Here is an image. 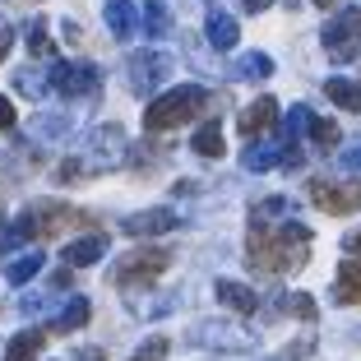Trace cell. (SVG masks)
Segmentation results:
<instances>
[{
    "mask_svg": "<svg viewBox=\"0 0 361 361\" xmlns=\"http://www.w3.org/2000/svg\"><path fill=\"white\" fill-rule=\"evenodd\" d=\"M245 259L259 274H297L310 259V227L306 223H283V227H269V232H250Z\"/></svg>",
    "mask_w": 361,
    "mask_h": 361,
    "instance_id": "1",
    "label": "cell"
},
{
    "mask_svg": "<svg viewBox=\"0 0 361 361\" xmlns=\"http://www.w3.org/2000/svg\"><path fill=\"white\" fill-rule=\"evenodd\" d=\"M204 106H209V88H200V84H176L171 93H162V97H153V102H149L144 126H149L153 135H162V130H176V126H185V121H195Z\"/></svg>",
    "mask_w": 361,
    "mask_h": 361,
    "instance_id": "2",
    "label": "cell"
},
{
    "mask_svg": "<svg viewBox=\"0 0 361 361\" xmlns=\"http://www.w3.org/2000/svg\"><path fill=\"white\" fill-rule=\"evenodd\" d=\"M241 167H245V171L301 167V153H297V144H292L287 135H274V139H255V144H245V153H241Z\"/></svg>",
    "mask_w": 361,
    "mask_h": 361,
    "instance_id": "3",
    "label": "cell"
},
{
    "mask_svg": "<svg viewBox=\"0 0 361 361\" xmlns=\"http://www.w3.org/2000/svg\"><path fill=\"white\" fill-rule=\"evenodd\" d=\"M324 47L334 61H357L361 56V10H343L324 23Z\"/></svg>",
    "mask_w": 361,
    "mask_h": 361,
    "instance_id": "4",
    "label": "cell"
},
{
    "mask_svg": "<svg viewBox=\"0 0 361 361\" xmlns=\"http://www.w3.org/2000/svg\"><path fill=\"white\" fill-rule=\"evenodd\" d=\"M310 200L319 213H357L361 209V180H310Z\"/></svg>",
    "mask_w": 361,
    "mask_h": 361,
    "instance_id": "5",
    "label": "cell"
},
{
    "mask_svg": "<svg viewBox=\"0 0 361 361\" xmlns=\"http://www.w3.org/2000/svg\"><path fill=\"white\" fill-rule=\"evenodd\" d=\"M97 84H102V75H97L93 61H61L51 70V88L61 97H88Z\"/></svg>",
    "mask_w": 361,
    "mask_h": 361,
    "instance_id": "6",
    "label": "cell"
},
{
    "mask_svg": "<svg viewBox=\"0 0 361 361\" xmlns=\"http://www.w3.org/2000/svg\"><path fill=\"white\" fill-rule=\"evenodd\" d=\"M171 264V250H167V245H149V250H135V255H126V259H121V283H149V278H158L162 274V269H167Z\"/></svg>",
    "mask_w": 361,
    "mask_h": 361,
    "instance_id": "7",
    "label": "cell"
},
{
    "mask_svg": "<svg viewBox=\"0 0 361 361\" xmlns=\"http://www.w3.org/2000/svg\"><path fill=\"white\" fill-rule=\"evenodd\" d=\"M32 223H37V236H61V232H70V227H97L93 213L65 209V204H37V209H32Z\"/></svg>",
    "mask_w": 361,
    "mask_h": 361,
    "instance_id": "8",
    "label": "cell"
},
{
    "mask_svg": "<svg viewBox=\"0 0 361 361\" xmlns=\"http://www.w3.org/2000/svg\"><path fill=\"white\" fill-rule=\"evenodd\" d=\"M167 70H171V61L162 51H139L135 61H130V88H135V93H149L153 84L167 79Z\"/></svg>",
    "mask_w": 361,
    "mask_h": 361,
    "instance_id": "9",
    "label": "cell"
},
{
    "mask_svg": "<svg viewBox=\"0 0 361 361\" xmlns=\"http://www.w3.org/2000/svg\"><path fill=\"white\" fill-rule=\"evenodd\" d=\"M102 255H106V236H102V232H88V236H79V241H70V245L61 250V269L97 264Z\"/></svg>",
    "mask_w": 361,
    "mask_h": 361,
    "instance_id": "10",
    "label": "cell"
},
{
    "mask_svg": "<svg viewBox=\"0 0 361 361\" xmlns=\"http://www.w3.org/2000/svg\"><path fill=\"white\" fill-rule=\"evenodd\" d=\"M274 116H278V102L274 97H255V102L241 111V121H236V130L245 135V144L250 139H259V135H269V126H274Z\"/></svg>",
    "mask_w": 361,
    "mask_h": 361,
    "instance_id": "11",
    "label": "cell"
},
{
    "mask_svg": "<svg viewBox=\"0 0 361 361\" xmlns=\"http://www.w3.org/2000/svg\"><path fill=\"white\" fill-rule=\"evenodd\" d=\"M176 209H144L135 218H126V232L130 236H158V232H176Z\"/></svg>",
    "mask_w": 361,
    "mask_h": 361,
    "instance_id": "12",
    "label": "cell"
},
{
    "mask_svg": "<svg viewBox=\"0 0 361 361\" xmlns=\"http://www.w3.org/2000/svg\"><path fill=\"white\" fill-rule=\"evenodd\" d=\"M102 19H106V28H111V37H135V28H139V5H130V0H106L102 5Z\"/></svg>",
    "mask_w": 361,
    "mask_h": 361,
    "instance_id": "13",
    "label": "cell"
},
{
    "mask_svg": "<svg viewBox=\"0 0 361 361\" xmlns=\"http://www.w3.org/2000/svg\"><path fill=\"white\" fill-rule=\"evenodd\" d=\"M204 32H209L213 51H232V47L241 42V23H236L232 14H218V10L209 14V23H204Z\"/></svg>",
    "mask_w": 361,
    "mask_h": 361,
    "instance_id": "14",
    "label": "cell"
},
{
    "mask_svg": "<svg viewBox=\"0 0 361 361\" xmlns=\"http://www.w3.org/2000/svg\"><path fill=\"white\" fill-rule=\"evenodd\" d=\"M218 301H223V306H232L236 315H250V310L259 306L255 292H250L245 283H232V278H218Z\"/></svg>",
    "mask_w": 361,
    "mask_h": 361,
    "instance_id": "15",
    "label": "cell"
},
{
    "mask_svg": "<svg viewBox=\"0 0 361 361\" xmlns=\"http://www.w3.org/2000/svg\"><path fill=\"white\" fill-rule=\"evenodd\" d=\"M88 315H93V306H88L84 297H70V301H65V310H56L51 329L56 334H75V329H84V324H88Z\"/></svg>",
    "mask_w": 361,
    "mask_h": 361,
    "instance_id": "16",
    "label": "cell"
},
{
    "mask_svg": "<svg viewBox=\"0 0 361 361\" xmlns=\"http://www.w3.org/2000/svg\"><path fill=\"white\" fill-rule=\"evenodd\" d=\"M334 297H338V306H361V264H357V259H348V264L338 269Z\"/></svg>",
    "mask_w": 361,
    "mask_h": 361,
    "instance_id": "17",
    "label": "cell"
},
{
    "mask_svg": "<svg viewBox=\"0 0 361 361\" xmlns=\"http://www.w3.org/2000/svg\"><path fill=\"white\" fill-rule=\"evenodd\" d=\"M324 93H329L343 111H361V84H352V79H338V75L324 79Z\"/></svg>",
    "mask_w": 361,
    "mask_h": 361,
    "instance_id": "18",
    "label": "cell"
},
{
    "mask_svg": "<svg viewBox=\"0 0 361 361\" xmlns=\"http://www.w3.org/2000/svg\"><path fill=\"white\" fill-rule=\"evenodd\" d=\"M283 213H287V195L259 200L255 209H250V232H269V223H274V218H283Z\"/></svg>",
    "mask_w": 361,
    "mask_h": 361,
    "instance_id": "19",
    "label": "cell"
},
{
    "mask_svg": "<svg viewBox=\"0 0 361 361\" xmlns=\"http://www.w3.org/2000/svg\"><path fill=\"white\" fill-rule=\"evenodd\" d=\"M42 357V334L37 329H23L10 338V361H37Z\"/></svg>",
    "mask_w": 361,
    "mask_h": 361,
    "instance_id": "20",
    "label": "cell"
},
{
    "mask_svg": "<svg viewBox=\"0 0 361 361\" xmlns=\"http://www.w3.org/2000/svg\"><path fill=\"white\" fill-rule=\"evenodd\" d=\"M37 269H42V250H28V255H19L10 269H5V278H10L14 287H23V283H32V278H37Z\"/></svg>",
    "mask_w": 361,
    "mask_h": 361,
    "instance_id": "21",
    "label": "cell"
},
{
    "mask_svg": "<svg viewBox=\"0 0 361 361\" xmlns=\"http://www.w3.org/2000/svg\"><path fill=\"white\" fill-rule=\"evenodd\" d=\"M232 75L236 79H269V75H274V61L259 56V51H250V56H241V61L232 65Z\"/></svg>",
    "mask_w": 361,
    "mask_h": 361,
    "instance_id": "22",
    "label": "cell"
},
{
    "mask_svg": "<svg viewBox=\"0 0 361 361\" xmlns=\"http://www.w3.org/2000/svg\"><path fill=\"white\" fill-rule=\"evenodd\" d=\"M223 130L218 126H204V130H195V153H200V158H223Z\"/></svg>",
    "mask_w": 361,
    "mask_h": 361,
    "instance_id": "23",
    "label": "cell"
},
{
    "mask_svg": "<svg viewBox=\"0 0 361 361\" xmlns=\"http://www.w3.org/2000/svg\"><path fill=\"white\" fill-rule=\"evenodd\" d=\"M144 32H149V37H162V32H167V5H162V0H144Z\"/></svg>",
    "mask_w": 361,
    "mask_h": 361,
    "instance_id": "24",
    "label": "cell"
},
{
    "mask_svg": "<svg viewBox=\"0 0 361 361\" xmlns=\"http://www.w3.org/2000/svg\"><path fill=\"white\" fill-rule=\"evenodd\" d=\"M310 126H315V111H310V106H292V111H287L283 135H287V139H292V135H306Z\"/></svg>",
    "mask_w": 361,
    "mask_h": 361,
    "instance_id": "25",
    "label": "cell"
},
{
    "mask_svg": "<svg viewBox=\"0 0 361 361\" xmlns=\"http://www.w3.org/2000/svg\"><path fill=\"white\" fill-rule=\"evenodd\" d=\"M283 310H287V315H297V319H315V315H319L315 301H310L306 292H297V297H283Z\"/></svg>",
    "mask_w": 361,
    "mask_h": 361,
    "instance_id": "26",
    "label": "cell"
},
{
    "mask_svg": "<svg viewBox=\"0 0 361 361\" xmlns=\"http://www.w3.org/2000/svg\"><path fill=\"white\" fill-rule=\"evenodd\" d=\"M310 139H315L319 149H334V144H338V126H334V121H319V116H315V126H310Z\"/></svg>",
    "mask_w": 361,
    "mask_h": 361,
    "instance_id": "27",
    "label": "cell"
},
{
    "mask_svg": "<svg viewBox=\"0 0 361 361\" xmlns=\"http://www.w3.org/2000/svg\"><path fill=\"white\" fill-rule=\"evenodd\" d=\"M167 352H171V343H167V338H149L130 361H167Z\"/></svg>",
    "mask_w": 361,
    "mask_h": 361,
    "instance_id": "28",
    "label": "cell"
},
{
    "mask_svg": "<svg viewBox=\"0 0 361 361\" xmlns=\"http://www.w3.org/2000/svg\"><path fill=\"white\" fill-rule=\"evenodd\" d=\"M28 51H32V56H51V42H47V28H42V23H32V32H28Z\"/></svg>",
    "mask_w": 361,
    "mask_h": 361,
    "instance_id": "29",
    "label": "cell"
},
{
    "mask_svg": "<svg viewBox=\"0 0 361 361\" xmlns=\"http://www.w3.org/2000/svg\"><path fill=\"white\" fill-rule=\"evenodd\" d=\"M14 84H19V93H28V97H42V84H37V79H32L28 70H23V75L14 79Z\"/></svg>",
    "mask_w": 361,
    "mask_h": 361,
    "instance_id": "30",
    "label": "cell"
},
{
    "mask_svg": "<svg viewBox=\"0 0 361 361\" xmlns=\"http://www.w3.org/2000/svg\"><path fill=\"white\" fill-rule=\"evenodd\" d=\"M10 47H14V28L5 19H0V61H5V56H10Z\"/></svg>",
    "mask_w": 361,
    "mask_h": 361,
    "instance_id": "31",
    "label": "cell"
},
{
    "mask_svg": "<svg viewBox=\"0 0 361 361\" xmlns=\"http://www.w3.org/2000/svg\"><path fill=\"white\" fill-rule=\"evenodd\" d=\"M0 130H14V102L0 97Z\"/></svg>",
    "mask_w": 361,
    "mask_h": 361,
    "instance_id": "32",
    "label": "cell"
},
{
    "mask_svg": "<svg viewBox=\"0 0 361 361\" xmlns=\"http://www.w3.org/2000/svg\"><path fill=\"white\" fill-rule=\"evenodd\" d=\"M343 250H348V255H361V227H357V232H348V236H343Z\"/></svg>",
    "mask_w": 361,
    "mask_h": 361,
    "instance_id": "33",
    "label": "cell"
},
{
    "mask_svg": "<svg viewBox=\"0 0 361 361\" xmlns=\"http://www.w3.org/2000/svg\"><path fill=\"white\" fill-rule=\"evenodd\" d=\"M241 5H245V10H250V14H259V10H269L274 0H241Z\"/></svg>",
    "mask_w": 361,
    "mask_h": 361,
    "instance_id": "34",
    "label": "cell"
},
{
    "mask_svg": "<svg viewBox=\"0 0 361 361\" xmlns=\"http://www.w3.org/2000/svg\"><path fill=\"white\" fill-rule=\"evenodd\" d=\"M348 167H352V171H361V144H357V149L348 153Z\"/></svg>",
    "mask_w": 361,
    "mask_h": 361,
    "instance_id": "35",
    "label": "cell"
},
{
    "mask_svg": "<svg viewBox=\"0 0 361 361\" xmlns=\"http://www.w3.org/2000/svg\"><path fill=\"white\" fill-rule=\"evenodd\" d=\"M310 5H334V0H310Z\"/></svg>",
    "mask_w": 361,
    "mask_h": 361,
    "instance_id": "36",
    "label": "cell"
}]
</instances>
